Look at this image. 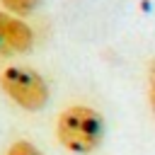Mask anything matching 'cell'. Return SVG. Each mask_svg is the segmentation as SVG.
<instances>
[{"label": "cell", "mask_w": 155, "mask_h": 155, "mask_svg": "<svg viewBox=\"0 0 155 155\" xmlns=\"http://www.w3.org/2000/svg\"><path fill=\"white\" fill-rule=\"evenodd\" d=\"M41 7V0H0V10L15 15V17H31L36 10Z\"/></svg>", "instance_id": "4"}, {"label": "cell", "mask_w": 155, "mask_h": 155, "mask_svg": "<svg viewBox=\"0 0 155 155\" xmlns=\"http://www.w3.org/2000/svg\"><path fill=\"white\" fill-rule=\"evenodd\" d=\"M0 92L22 111H41L51 99L46 78L39 70L17 63H10L0 70Z\"/></svg>", "instance_id": "2"}, {"label": "cell", "mask_w": 155, "mask_h": 155, "mask_svg": "<svg viewBox=\"0 0 155 155\" xmlns=\"http://www.w3.org/2000/svg\"><path fill=\"white\" fill-rule=\"evenodd\" d=\"M148 82H145V94H148V109L155 119V58H150L148 63Z\"/></svg>", "instance_id": "6"}, {"label": "cell", "mask_w": 155, "mask_h": 155, "mask_svg": "<svg viewBox=\"0 0 155 155\" xmlns=\"http://www.w3.org/2000/svg\"><path fill=\"white\" fill-rule=\"evenodd\" d=\"M53 136L63 150L90 155L104 140V116L90 104H70L56 116Z\"/></svg>", "instance_id": "1"}, {"label": "cell", "mask_w": 155, "mask_h": 155, "mask_svg": "<svg viewBox=\"0 0 155 155\" xmlns=\"http://www.w3.org/2000/svg\"><path fill=\"white\" fill-rule=\"evenodd\" d=\"M5 155H44V150H41L36 143L27 140V138H17V140H12V143L7 145Z\"/></svg>", "instance_id": "5"}, {"label": "cell", "mask_w": 155, "mask_h": 155, "mask_svg": "<svg viewBox=\"0 0 155 155\" xmlns=\"http://www.w3.org/2000/svg\"><path fill=\"white\" fill-rule=\"evenodd\" d=\"M0 39H2L5 48L10 51V56H24L36 44V34H34L31 24L5 10H0Z\"/></svg>", "instance_id": "3"}]
</instances>
